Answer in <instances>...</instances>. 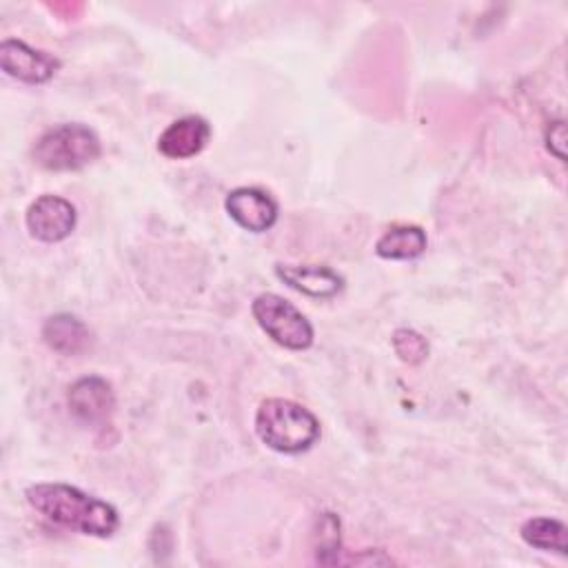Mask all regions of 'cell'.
I'll list each match as a JSON object with an SVG mask.
<instances>
[{"label":"cell","mask_w":568,"mask_h":568,"mask_svg":"<svg viewBox=\"0 0 568 568\" xmlns=\"http://www.w3.org/2000/svg\"><path fill=\"white\" fill-rule=\"evenodd\" d=\"M24 497L44 519L80 535L104 539L120 528V515L109 501L69 484L40 481L29 486Z\"/></svg>","instance_id":"obj_1"},{"label":"cell","mask_w":568,"mask_h":568,"mask_svg":"<svg viewBox=\"0 0 568 568\" xmlns=\"http://www.w3.org/2000/svg\"><path fill=\"white\" fill-rule=\"evenodd\" d=\"M255 433L271 450L297 455L320 439V422L293 399L268 397L255 413Z\"/></svg>","instance_id":"obj_2"},{"label":"cell","mask_w":568,"mask_h":568,"mask_svg":"<svg viewBox=\"0 0 568 568\" xmlns=\"http://www.w3.org/2000/svg\"><path fill=\"white\" fill-rule=\"evenodd\" d=\"M102 153L100 138L80 122H64L47 129L33 144L31 158L44 171H78Z\"/></svg>","instance_id":"obj_3"},{"label":"cell","mask_w":568,"mask_h":568,"mask_svg":"<svg viewBox=\"0 0 568 568\" xmlns=\"http://www.w3.org/2000/svg\"><path fill=\"white\" fill-rule=\"evenodd\" d=\"M251 313L275 344L288 351H306L313 344L315 333L308 317L282 295L260 293L251 304Z\"/></svg>","instance_id":"obj_4"},{"label":"cell","mask_w":568,"mask_h":568,"mask_svg":"<svg viewBox=\"0 0 568 568\" xmlns=\"http://www.w3.org/2000/svg\"><path fill=\"white\" fill-rule=\"evenodd\" d=\"M75 206L69 200L53 193L36 197L24 213V224L31 237L47 244L67 240L75 229Z\"/></svg>","instance_id":"obj_5"},{"label":"cell","mask_w":568,"mask_h":568,"mask_svg":"<svg viewBox=\"0 0 568 568\" xmlns=\"http://www.w3.org/2000/svg\"><path fill=\"white\" fill-rule=\"evenodd\" d=\"M0 67L20 82L44 84L60 71L62 62L49 51L33 49L18 38H7L0 42Z\"/></svg>","instance_id":"obj_6"},{"label":"cell","mask_w":568,"mask_h":568,"mask_svg":"<svg viewBox=\"0 0 568 568\" xmlns=\"http://www.w3.org/2000/svg\"><path fill=\"white\" fill-rule=\"evenodd\" d=\"M67 402L71 413L87 426L109 424L115 408V395L111 390V384L98 375H87L73 382Z\"/></svg>","instance_id":"obj_7"},{"label":"cell","mask_w":568,"mask_h":568,"mask_svg":"<svg viewBox=\"0 0 568 568\" xmlns=\"http://www.w3.org/2000/svg\"><path fill=\"white\" fill-rule=\"evenodd\" d=\"M226 213L246 231L264 233L277 222V202L257 186H237L224 200Z\"/></svg>","instance_id":"obj_8"},{"label":"cell","mask_w":568,"mask_h":568,"mask_svg":"<svg viewBox=\"0 0 568 568\" xmlns=\"http://www.w3.org/2000/svg\"><path fill=\"white\" fill-rule=\"evenodd\" d=\"M211 140V124L200 115H184L171 122L158 138V151L169 160L197 155Z\"/></svg>","instance_id":"obj_9"},{"label":"cell","mask_w":568,"mask_h":568,"mask_svg":"<svg viewBox=\"0 0 568 568\" xmlns=\"http://www.w3.org/2000/svg\"><path fill=\"white\" fill-rule=\"evenodd\" d=\"M275 275L291 288L317 300L333 297L344 288V277L324 264H277Z\"/></svg>","instance_id":"obj_10"},{"label":"cell","mask_w":568,"mask_h":568,"mask_svg":"<svg viewBox=\"0 0 568 568\" xmlns=\"http://www.w3.org/2000/svg\"><path fill=\"white\" fill-rule=\"evenodd\" d=\"M44 344L60 355H80L91 344V331L71 313H58L42 324Z\"/></svg>","instance_id":"obj_11"},{"label":"cell","mask_w":568,"mask_h":568,"mask_svg":"<svg viewBox=\"0 0 568 568\" xmlns=\"http://www.w3.org/2000/svg\"><path fill=\"white\" fill-rule=\"evenodd\" d=\"M426 233L415 224H395L375 242V253L382 260H415L426 251Z\"/></svg>","instance_id":"obj_12"},{"label":"cell","mask_w":568,"mask_h":568,"mask_svg":"<svg viewBox=\"0 0 568 568\" xmlns=\"http://www.w3.org/2000/svg\"><path fill=\"white\" fill-rule=\"evenodd\" d=\"M521 539L539 550H552L557 555L568 552V528L555 517H532L519 528Z\"/></svg>","instance_id":"obj_13"},{"label":"cell","mask_w":568,"mask_h":568,"mask_svg":"<svg viewBox=\"0 0 568 568\" xmlns=\"http://www.w3.org/2000/svg\"><path fill=\"white\" fill-rule=\"evenodd\" d=\"M393 348L406 364H419L428 355V342L413 328H397L393 335Z\"/></svg>","instance_id":"obj_14"},{"label":"cell","mask_w":568,"mask_h":568,"mask_svg":"<svg viewBox=\"0 0 568 568\" xmlns=\"http://www.w3.org/2000/svg\"><path fill=\"white\" fill-rule=\"evenodd\" d=\"M546 146L557 160H566V124L561 120L550 122L546 129Z\"/></svg>","instance_id":"obj_15"}]
</instances>
